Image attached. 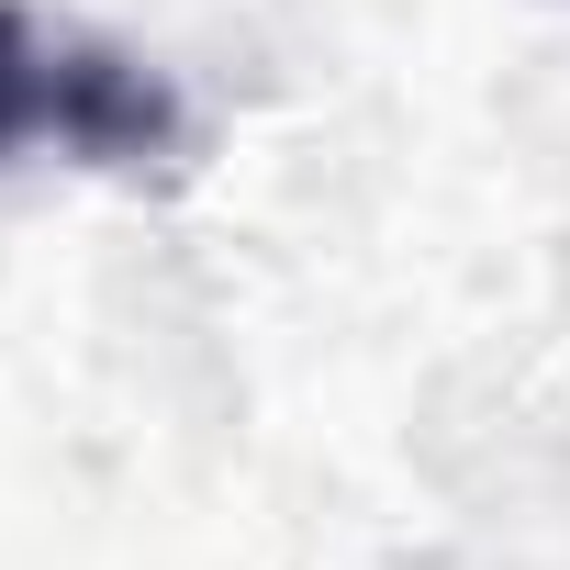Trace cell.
Here are the masks:
<instances>
[{"instance_id": "cell-1", "label": "cell", "mask_w": 570, "mask_h": 570, "mask_svg": "<svg viewBox=\"0 0 570 570\" xmlns=\"http://www.w3.org/2000/svg\"><path fill=\"white\" fill-rule=\"evenodd\" d=\"M23 146H57L79 168H146L179 146V90L112 46H68L35 35L12 0H0V168Z\"/></svg>"}]
</instances>
